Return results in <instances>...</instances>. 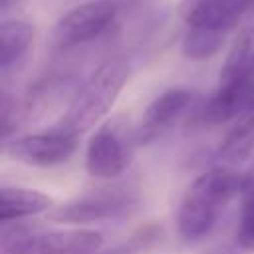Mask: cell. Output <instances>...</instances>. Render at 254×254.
<instances>
[{
    "label": "cell",
    "mask_w": 254,
    "mask_h": 254,
    "mask_svg": "<svg viewBox=\"0 0 254 254\" xmlns=\"http://www.w3.org/2000/svg\"><path fill=\"white\" fill-rule=\"evenodd\" d=\"M8 2H10V0H2V8H6V6H8Z\"/></svg>",
    "instance_id": "17"
},
{
    "label": "cell",
    "mask_w": 254,
    "mask_h": 254,
    "mask_svg": "<svg viewBox=\"0 0 254 254\" xmlns=\"http://www.w3.org/2000/svg\"><path fill=\"white\" fill-rule=\"evenodd\" d=\"M254 71V8L242 20L234 42L220 67V79H230Z\"/></svg>",
    "instance_id": "14"
},
{
    "label": "cell",
    "mask_w": 254,
    "mask_h": 254,
    "mask_svg": "<svg viewBox=\"0 0 254 254\" xmlns=\"http://www.w3.org/2000/svg\"><path fill=\"white\" fill-rule=\"evenodd\" d=\"M228 34L204 30V28H189L183 36L181 50L189 60H206L212 58L224 44Z\"/></svg>",
    "instance_id": "16"
},
{
    "label": "cell",
    "mask_w": 254,
    "mask_h": 254,
    "mask_svg": "<svg viewBox=\"0 0 254 254\" xmlns=\"http://www.w3.org/2000/svg\"><path fill=\"white\" fill-rule=\"evenodd\" d=\"M240 190L242 175L232 169L216 167L198 175L181 198L177 212L179 234L187 242H198L208 236Z\"/></svg>",
    "instance_id": "1"
},
{
    "label": "cell",
    "mask_w": 254,
    "mask_h": 254,
    "mask_svg": "<svg viewBox=\"0 0 254 254\" xmlns=\"http://www.w3.org/2000/svg\"><path fill=\"white\" fill-rule=\"evenodd\" d=\"M254 8V0H181L179 18L189 28L230 34Z\"/></svg>",
    "instance_id": "8"
},
{
    "label": "cell",
    "mask_w": 254,
    "mask_h": 254,
    "mask_svg": "<svg viewBox=\"0 0 254 254\" xmlns=\"http://www.w3.org/2000/svg\"><path fill=\"white\" fill-rule=\"evenodd\" d=\"M254 99V71L230 79H218L216 91L200 109L202 121L220 125L234 121Z\"/></svg>",
    "instance_id": "10"
},
{
    "label": "cell",
    "mask_w": 254,
    "mask_h": 254,
    "mask_svg": "<svg viewBox=\"0 0 254 254\" xmlns=\"http://www.w3.org/2000/svg\"><path fill=\"white\" fill-rule=\"evenodd\" d=\"M107 254H115V252H107Z\"/></svg>",
    "instance_id": "18"
},
{
    "label": "cell",
    "mask_w": 254,
    "mask_h": 254,
    "mask_svg": "<svg viewBox=\"0 0 254 254\" xmlns=\"http://www.w3.org/2000/svg\"><path fill=\"white\" fill-rule=\"evenodd\" d=\"M77 139L56 127L42 133H26L8 137L4 153L24 165L32 167H54L65 163L77 149Z\"/></svg>",
    "instance_id": "7"
},
{
    "label": "cell",
    "mask_w": 254,
    "mask_h": 254,
    "mask_svg": "<svg viewBox=\"0 0 254 254\" xmlns=\"http://www.w3.org/2000/svg\"><path fill=\"white\" fill-rule=\"evenodd\" d=\"M54 198L34 189L24 187H2L0 190V220L10 224L40 212H50L54 208Z\"/></svg>",
    "instance_id": "11"
},
{
    "label": "cell",
    "mask_w": 254,
    "mask_h": 254,
    "mask_svg": "<svg viewBox=\"0 0 254 254\" xmlns=\"http://www.w3.org/2000/svg\"><path fill=\"white\" fill-rule=\"evenodd\" d=\"M103 234L91 228L69 230H26L4 232L2 254H95Z\"/></svg>",
    "instance_id": "4"
},
{
    "label": "cell",
    "mask_w": 254,
    "mask_h": 254,
    "mask_svg": "<svg viewBox=\"0 0 254 254\" xmlns=\"http://www.w3.org/2000/svg\"><path fill=\"white\" fill-rule=\"evenodd\" d=\"M254 153V99L234 119L230 129L220 141L218 159L226 165H236L250 159Z\"/></svg>",
    "instance_id": "12"
},
{
    "label": "cell",
    "mask_w": 254,
    "mask_h": 254,
    "mask_svg": "<svg viewBox=\"0 0 254 254\" xmlns=\"http://www.w3.org/2000/svg\"><path fill=\"white\" fill-rule=\"evenodd\" d=\"M34 40V26L28 20H4L0 26V67L2 75H8L26 58Z\"/></svg>",
    "instance_id": "13"
},
{
    "label": "cell",
    "mask_w": 254,
    "mask_h": 254,
    "mask_svg": "<svg viewBox=\"0 0 254 254\" xmlns=\"http://www.w3.org/2000/svg\"><path fill=\"white\" fill-rule=\"evenodd\" d=\"M236 242L242 250L254 252V161L242 173L240 214L236 226Z\"/></svg>",
    "instance_id": "15"
},
{
    "label": "cell",
    "mask_w": 254,
    "mask_h": 254,
    "mask_svg": "<svg viewBox=\"0 0 254 254\" xmlns=\"http://www.w3.org/2000/svg\"><path fill=\"white\" fill-rule=\"evenodd\" d=\"M113 0H91L64 14L52 32V44L58 50H71L101 38L117 20Z\"/></svg>",
    "instance_id": "5"
},
{
    "label": "cell",
    "mask_w": 254,
    "mask_h": 254,
    "mask_svg": "<svg viewBox=\"0 0 254 254\" xmlns=\"http://www.w3.org/2000/svg\"><path fill=\"white\" fill-rule=\"evenodd\" d=\"M135 206V198L121 189H97L69 202L58 204L48 212V220L71 226L93 224L119 218Z\"/></svg>",
    "instance_id": "6"
},
{
    "label": "cell",
    "mask_w": 254,
    "mask_h": 254,
    "mask_svg": "<svg viewBox=\"0 0 254 254\" xmlns=\"http://www.w3.org/2000/svg\"><path fill=\"white\" fill-rule=\"evenodd\" d=\"M129 75V67L123 60L103 62L73 93L67 109L54 125L56 129L79 137L87 129L99 123V119L113 107Z\"/></svg>",
    "instance_id": "2"
},
{
    "label": "cell",
    "mask_w": 254,
    "mask_h": 254,
    "mask_svg": "<svg viewBox=\"0 0 254 254\" xmlns=\"http://www.w3.org/2000/svg\"><path fill=\"white\" fill-rule=\"evenodd\" d=\"M194 93L185 87H173L157 95L147 109L143 111L141 119L135 125V141L137 145H149L151 141L165 135L171 125L189 109L192 103Z\"/></svg>",
    "instance_id": "9"
},
{
    "label": "cell",
    "mask_w": 254,
    "mask_h": 254,
    "mask_svg": "<svg viewBox=\"0 0 254 254\" xmlns=\"http://www.w3.org/2000/svg\"><path fill=\"white\" fill-rule=\"evenodd\" d=\"M135 147V125L127 117L115 115L91 135L85 149V169L95 179H115L129 167Z\"/></svg>",
    "instance_id": "3"
}]
</instances>
